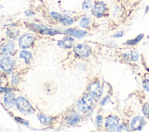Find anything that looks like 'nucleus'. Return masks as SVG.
<instances>
[{"label":"nucleus","instance_id":"obj_1","mask_svg":"<svg viewBox=\"0 0 149 132\" xmlns=\"http://www.w3.org/2000/svg\"><path fill=\"white\" fill-rule=\"evenodd\" d=\"M113 60L130 67H136L141 63L139 53L131 47L114 48Z\"/></svg>","mask_w":149,"mask_h":132},{"label":"nucleus","instance_id":"obj_2","mask_svg":"<svg viewBox=\"0 0 149 132\" xmlns=\"http://www.w3.org/2000/svg\"><path fill=\"white\" fill-rule=\"evenodd\" d=\"M87 92L97 103L102 95L103 84L98 76H94L88 84Z\"/></svg>","mask_w":149,"mask_h":132},{"label":"nucleus","instance_id":"obj_3","mask_svg":"<svg viewBox=\"0 0 149 132\" xmlns=\"http://www.w3.org/2000/svg\"><path fill=\"white\" fill-rule=\"evenodd\" d=\"M91 12L92 15L97 19L108 18L111 15V9L104 1L95 0Z\"/></svg>","mask_w":149,"mask_h":132},{"label":"nucleus","instance_id":"obj_4","mask_svg":"<svg viewBox=\"0 0 149 132\" xmlns=\"http://www.w3.org/2000/svg\"><path fill=\"white\" fill-rule=\"evenodd\" d=\"M121 121V116L116 113L110 112L104 117V131H116Z\"/></svg>","mask_w":149,"mask_h":132},{"label":"nucleus","instance_id":"obj_5","mask_svg":"<svg viewBox=\"0 0 149 132\" xmlns=\"http://www.w3.org/2000/svg\"><path fill=\"white\" fill-rule=\"evenodd\" d=\"M96 103L93 97L87 92L81 97L77 102V106L80 112L86 113L92 109Z\"/></svg>","mask_w":149,"mask_h":132},{"label":"nucleus","instance_id":"obj_6","mask_svg":"<svg viewBox=\"0 0 149 132\" xmlns=\"http://www.w3.org/2000/svg\"><path fill=\"white\" fill-rule=\"evenodd\" d=\"M29 28L30 30L36 32L37 33L41 34L43 35H54L58 34H59L60 32L55 29L52 28L48 27L42 24H38L34 23H30L29 24Z\"/></svg>","mask_w":149,"mask_h":132},{"label":"nucleus","instance_id":"obj_7","mask_svg":"<svg viewBox=\"0 0 149 132\" xmlns=\"http://www.w3.org/2000/svg\"><path fill=\"white\" fill-rule=\"evenodd\" d=\"M147 124L146 119L144 116L134 115L130 119V127L131 131H141Z\"/></svg>","mask_w":149,"mask_h":132},{"label":"nucleus","instance_id":"obj_8","mask_svg":"<svg viewBox=\"0 0 149 132\" xmlns=\"http://www.w3.org/2000/svg\"><path fill=\"white\" fill-rule=\"evenodd\" d=\"M76 55L81 58H88L93 52L91 47L86 44H80L76 45L73 48Z\"/></svg>","mask_w":149,"mask_h":132},{"label":"nucleus","instance_id":"obj_9","mask_svg":"<svg viewBox=\"0 0 149 132\" xmlns=\"http://www.w3.org/2000/svg\"><path fill=\"white\" fill-rule=\"evenodd\" d=\"M16 104L19 110L25 115L30 114L33 111L30 104L23 97H18L16 100Z\"/></svg>","mask_w":149,"mask_h":132},{"label":"nucleus","instance_id":"obj_10","mask_svg":"<svg viewBox=\"0 0 149 132\" xmlns=\"http://www.w3.org/2000/svg\"><path fill=\"white\" fill-rule=\"evenodd\" d=\"M36 41L35 36L30 33L22 35L19 40V45L21 48H27L31 46Z\"/></svg>","mask_w":149,"mask_h":132},{"label":"nucleus","instance_id":"obj_11","mask_svg":"<svg viewBox=\"0 0 149 132\" xmlns=\"http://www.w3.org/2000/svg\"><path fill=\"white\" fill-rule=\"evenodd\" d=\"M79 24L81 27L86 30H92L98 27V24L91 17L88 16L82 17Z\"/></svg>","mask_w":149,"mask_h":132},{"label":"nucleus","instance_id":"obj_12","mask_svg":"<svg viewBox=\"0 0 149 132\" xmlns=\"http://www.w3.org/2000/svg\"><path fill=\"white\" fill-rule=\"evenodd\" d=\"M51 16L56 20L57 22L66 26L71 25L74 23V20L73 18L70 17V16L62 15L61 13L52 12L51 13Z\"/></svg>","mask_w":149,"mask_h":132},{"label":"nucleus","instance_id":"obj_13","mask_svg":"<svg viewBox=\"0 0 149 132\" xmlns=\"http://www.w3.org/2000/svg\"><path fill=\"white\" fill-rule=\"evenodd\" d=\"M15 45L12 41H7L0 47V55L6 57L9 55L14 50Z\"/></svg>","mask_w":149,"mask_h":132},{"label":"nucleus","instance_id":"obj_14","mask_svg":"<svg viewBox=\"0 0 149 132\" xmlns=\"http://www.w3.org/2000/svg\"><path fill=\"white\" fill-rule=\"evenodd\" d=\"M63 33L77 38H81L87 34V31L76 28H69L63 31Z\"/></svg>","mask_w":149,"mask_h":132},{"label":"nucleus","instance_id":"obj_15","mask_svg":"<svg viewBox=\"0 0 149 132\" xmlns=\"http://www.w3.org/2000/svg\"><path fill=\"white\" fill-rule=\"evenodd\" d=\"M80 119V113L75 110H73L68 113L65 120L70 125H75L79 123Z\"/></svg>","mask_w":149,"mask_h":132},{"label":"nucleus","instance_id":"obj_16","mask_svg":"<svg viewBox=\"0 0 149 132\" xmlns=\"http://www.w3.org/2000/svg\"><path fill=\"white\" fill-rule=\"evenodd\" d=\"M14 66V60L12 58L5 57L1 59L0 62V66L1 69L6 72H10Z\"/></svg>","mask_w":149,"mask_h":132},{"label":"nucleus","instance_id":"obj_17","mask_svg":"<svg viewBox=\"0 0 149 132\" xmlns=\"http://www.w3.org/2000/svg\"><path fill=\"white\" fill-rule=\"evenodd\" d=\"M138 75L141 80L143 88L149 93V72H140L138 73Z\"/></svg>","mask_w":149,"mask_h":132},{"label":"nucleus","instance_id":"obj_18","mask_svg":"<svg viewBox=\"0 0 149 132\" xmlns=\"http://www.w3.org/2000/svg\"><path fill=\"white\" fill-rule=\"evenodd\" d=\"M74 40L70 36H65L58 41V45L62 48H70L74 45Z\"/></svg>","mask_w":149,"mask_h":132},{"label":"nucleus","instance_id":"obj_19","mask_svg":"<svg viewBox=\"0 0 149 132\" xmlns=\"http://www.w3.org/2000/svg\"><path fill=\"white\" fill-rule=\"evenodd\" d=\"M4 103L5 106L8 108H12L16 103L15 96L12 92H8L4 97Z\"/></svg>","mask_w":149,"mask_h":132},{"label":"nucleus","instance_id":"obj_20","mask_svg":"<svg viewBox=\"0 0 149 132\" xmlns=\"http://www.w3.org/2000/svg\"><path fill=\"white\" fill-rule=\"evenodd\" d=\"M144 37V34L141 33L133 39L127 40L123 43V44L128 47H133L139 44V42Z\"/></svg>","mask_w":149,"mask_h":132},{"label":"nucleus","instance_id":"obj_21","mask_svg":"<svg viewBox=\"0 0 149 132\" xmlns=\"http://www.w3.org/2000/svg\"><path fill=\"white\" fill-rule=\"evenodd\" d=\"M141 108L143 115L146 119H149V101L144 100L141 103Z\"/></svg>","mask_w":149,"mask_h":132},{"label":"nucleus","instance_id":"obj_22","mask_svg":"<svg viewBox=\"0 0 149 132\" xmlns=\"http://www.w3.org/2000/svg\"><path fill=\"white\" fill-rule=\"evenodd\" d=\"M104 116L103 115H98L96 116L95 123L96 125L98 127V130L100 131H104Z\"/></svg>","mask_w":149,"mask_h":132},{"label":"nucleus","instance_id":"obj_23","mask_svg":"<svg viewBox=\"0 0 149 132\" xmlns=\"http://www.w3.org/2000/svg\"><path fill=\"white\" fill-rule=\"evenodd\" d=\"M94 1L93 0H84L82 3V9L84 12L91 10Z\"/></svg>","mask_w":149,"mask_h":132},{"label":"nucleus","instance_id":"obj_24","mask_svg":"<svg viewBox=\"0 0 149 132\" xmlns=\"http://www.w3.org/2000/svg\"><path fill=\"white\" fill-rule=\"evenodd\" d=\"M38 117L41 122L42 124L44 125H47L49 124L52 120V117L49 116H46L44 115H38Z\"/></svg>","mask_w":149,"mask_h":132},{"label":"nucleus","instance_id":"obj_25","mask_svg":"<svg viewBox=\"0 0 149 132\" xmlns=\"http://www.w3.org/2000/svg\"><path fill=\"white\" fill-rule=\"evenodd\" d=\"M20 56L21 58H23L25 60V62L27 63H29L30 62L31 60H32L33 58L31 53L27 51H22L20 53Z\"/></svg>","mask_w":149,"mask_h":132},{"label":"nucleus","instance_id":"obj_26","mask_svg":"<svg viewBox=\"0 0 149 132\" xmlns=\"http://www.w3.org/2000/svg\"><path fill=\"white\" fill-rule=\"evenodd\" d=\"M19 34V31L15 28H9L6 31V36L10 39H14L17 37Z\"/></svg>","mask_w":149,"mask_h":132},{"label":"nucleus","instance_id":"obj_27","mask_svg":"<svg viewBox=\"0 0 149 132\" xmlns=\"http://www.w3.org/2000/svg\"><path fill=\"white\" fill-rule=\"evenodd\" d=\"M123 35V31H118V32H116V33H115L113 36L115 38H118V37H122Z\"/></svg>","mask_w":149,"mask_h":132},{"label":"nucleus","instance_id":"obj_28","mask_svg":"<svg viewBox=\"0 0 149 132\" xmlns=\"http://www.w3.org/2000/svg\"><path fill=\"white\" fill-rule=\"evenodd\" d=\"M16 119L17 121H19L20 122H21V123H24V124H26V125H28V124H29V122H27V121H26V120H24V119H22L19 118V117H16Z\"/></svg>","mask_w":149,"mask_h":132}]
</instances>
